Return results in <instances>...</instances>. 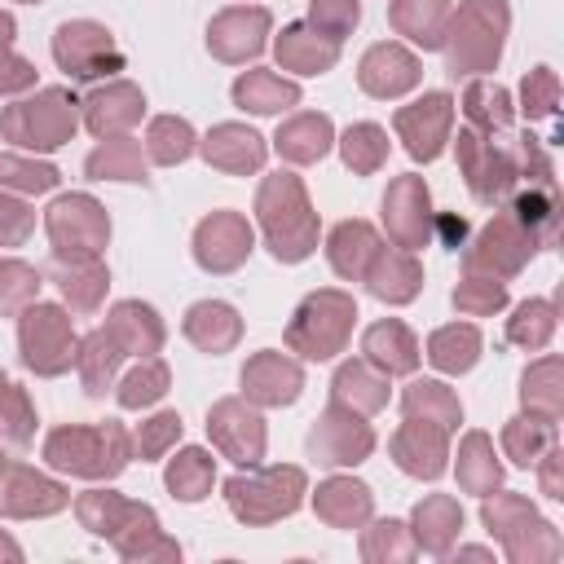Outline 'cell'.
I'll list each match as a JSON object with an SVG mask.
<instances>
[{
	"instance_id": "bcb514c9",
	"label": "cell",
	"mask_w": 564,
	"mask_h": 564,
	"mask_svg": "<svg viewBox=\"0 0 564 564\" xmlns=\"http://www.w3.org/2000/svg\"><path fill=\"white\" fill-rule=\"evenodd\" d=\"M35 291H40V273L35 269H26L18 260H4L0 264V313L26 308L35 300Z\"/></svg>"
},
{
	"instance_id": "ffe728a7",
	"label": "cell",
	"mask_w": 564,
	"mask_h": 564,
	"mask_svg": "<svg viewBox=\"0 0 564 564\" xmlns=\"http://www.w3.org/2000/svg\"><path fill=\"white\" fill-rule=\"evenodd\" d=\"M242 388H247V397H256L264 405H286V401L300 397V366L282 361L278 352H260V357L247 361Z\"/></svg>"
},
{
	"instance_id": "ab89813d",
	"label": "cell",
	"mask_w": 564,
	"mask_h": 564,
	"mask_svg": "<svg viewBox=\"0 0 564 564\" xmlns=\"http://www.w3.org/2000/svg\"><path fill=\"white\" fill-rule=\"evenodd\" d=\"M383 154H388L383 128H375V123H352V128L344 132V163H348L352 172H375V167L383 163Z\"/></svg>"
},
{
	"instance_id": "d590c367",
	"label": "cell",
	"mask_w": 564,
	"mask_h": 564,
	"mask_svg": "<svg viewBox=\"0 0 564 564\" xmlns=\"http://www.w3.org/2000/svg\"><path fill=\"white\" fill-rule=\"evenodd\" d=\"M419 410L427 414V423H441V427H454L463 419V410L449 397V388L445 383H432V379L405 388V414H419Z\"/></svg>"
},
{
	"instance_id": "5b68a950",
	"label": "cell",
	"mask_w": 564,
	"mask_h": 564,
	"mask_svg": "<svg viewBox=\"0 0 564 564\" xmlns=\"http://www.w3.org/2000/svg\"><path fill=\"white\" fill-rule=\"evenodd\" d=\"M352 317H357V308H352L348 295H339V291H317V295H308V300L300 304V313H295L286 339H291V348H300L304 357L322 361V357H330V352L344 348Z\"/></svg>"
},
{
	"instance_id": "f1b7e54d",
	"label": "cell",
	"mask_w": 564,
	"mask_h": 564,
	"mask_svg": "<svg viewBox=\"0 0 564 564\" xmlns=\"http://www.w3.org/2000/svg\"><path fill=\"white\" fill-rule=\"evenodd\" d=\"M106 330L119 339V348H123V352H154V348L163 344V326H159L154 308H145V304H132V300L110 308V322H106Z\"/></svg>"
},
{
	"instance_id": "c3c4849f",
	"label": "cell",
	"mask_w": 564,
	"mask_h": 564,
	"mask_svg": "<svg viewBox=\"0 0 564 564\" xmlns=\"http://www.w3.org/2000/svg\"><path fill=\"white\" fill-rule=\"evenodd\" d=\"M0 432L9 441H26L31 436V410H26V397L18 383H9L0 375Z\"/></svg>"
},
{
	"instance_id": "2e32d148",
	"label": "cell",
	"mask_w": 564,
	"mask_h": 564,
	"mask_svg": "<svg viewBox=\"0 0 564 564\" xmlns=\"http://www.w3.org/2000/svg\"><path fill=\"white\" fill-rule=\"evenodd\" d=\"M207 432L216 436V445L234 458V463H256L260 449H264V427L260 419L238 405V401H220L212 414H207Z\"/></svg>"
},
{
	"instance_id": "6f0895ef",
	"label": "cell",
	"mask_w": 564,
	"mask_h": 564,
	"mask_svg": "<svg viewBox=\"0 0 564 564\" xmlns=\"http://www.w3.org/2000/svg\"><path fill=\"white\" fill-rule=\"evenodd\" d=\"M441 234H445V247H463L467 220H458V216H445V220H441Z\"/></svg>"
},
{
	"instance_id": "7402d4cb",
	"label": "cell",
	"mask_w": 564,
	"mask_h": 564,
	"mask_svg": "<svg viewBox=\"0 0 564 564\" xmlns=\"http://www.w3.org/2000/svg\"><path fill=\"white\" fill-rule=\"evenodd\" d=\"M366 278H370V291H375L379 300L405 304V300L419 291V282H423V269L414 264V256H405V251H383V247H379V256L370 260Z\"/></svg>"
},
{
	"instance_id": "f907efd6",
	"label": "cell",
	"mask_w": 564,
	"mask_h": 564,
	"mask_svg": "<svg viewBox=\"0 0 564 564\" xmlns=\"http://www.w3.org/2000/svg\"><path fill=\"white\" fill-rule=\"evenodd\" d=\"M551 441V419H542V423H529V419H516L511 427H507V449L516 454V463H533V454H538V445H546Z\"/></svg>"
},
{
	"instance_id": "ee69618b",
	"label": "cell",
	"mask_w": 564,
	"mask_h": 564,
	"mask_svg": "<svg viewBox=\"0 0 564 564\" xmlns=\"http://www.w3.org/2000/svg\"><path fill=\"white\" fill-rule=\"evenodd\" d=\"M551 326H555V304H551V300H529V304H520V308H516V317H511V330H507V335H511L516 344L538 348V344H546Z\"/></svg>"
},
{
	"instance_id": "680465c9",
	"label": "cell",
	"mask_w": 564,
	"mask_h": 564,
	"mask_svg": "<svg viewBox=\"0 0 564 564\" xmlns=\"http://www.w3.org/2000/svg\"><path fill=\"white\" fill-rule=\"evenodd\" d=\"M9 40H13V18H9V13H0V53L9 48Z\"/></svg>"
},
{
	"instance_id": "db71d44e",
	"label": "cell",
	"mask_w": 564,
	"mask_h": 564,
	"mask_svg": "<svg viewBox=\"0 0 564 564\" xmlns=\"http://www.w3.org/2000/svg\"><path fill=\"white\" fill-rule=\"evenodd\" d=\"M551 110H555V75H551V66H538L524 79V115L529 119H542Z\"/></svg>"
},
{
	"instance_id": "603a6c76",
	"label": "cell",
	"mask_w": 564,
	"mask_h": 564,
	"mask_svg": "<svg viewBox=\"0 0 564 564\" xmlns=\"http://www.w3.org/2000/svg\"><path fill=\"white\" fill-rule=\"evenodd\" d=\"M445 22H449V0H392V26L423 48L445 44Z\"/></svg>"
},
{
	"instance_id": "7c38bea8",
	"label": "cell",
	"mask_w": 564,
	"mask_h": 564,
	"mask_svg": "<svg viewBox=\"0 0 564 564\" xmlns=\"http://www.w3.org/2000/svg\"><path fill=\"white\" fill-rule=\"evenodd\" d=\"M247 251H251V225H247L242 216H234V212L207 216V220L198 225V234H194V256H198V264L212 269V273H225V269L242 264Z\"/></svg>"
},
{
	"instance_id": "30bf717a",
	"label": "cell",
	"mask_w": 564,
	"mask_h": 564,
	"mask_svg": "<svg viewBox=\"0 0 564 564\" xmlns=\"http://www.w3.org/2000/svg\"><path fill=\"white\" fill-rule=\"evenodd\" d=\"M449 115H454V101L445 93H427L414 106H401L397 110V132H401L405 150L414 159H423V163L436 159L445 137H449Z\"/></svg>"
},
{
	"instance_id": "ba28073f",
	"label": "cell",
	"mask_w": 564,
	"mask_h": 564,
	"mask_svg": "<svg viewBox=\"0 0 564 564\" xmlns=\"http://www.w3.org/2000/svg\"><path fill=\"white\" fill-rule=\"evenodd\" d=\"M300 489H304V476L295 467H273V471H260V476H234L225 485L229 507L242 520H273V516L295 511Z\"/></svg>"
},
{
	"instance_id": "44dd1931",
	"label": "cell",
	"mask_w": 564,
	"mask_h": 564,
	"mask_svg": "<svg viewBox=\"0 0 564 564\" xmlns=\"http://www.w3.org/2000/svg\"><path fill=\"white\" fill-rule=\"evenodd\" d=\"M203 154L207 163L225 167V172H256L264 163V141L251 132V128H238V123H220L207 141H203Z\"/></svg>"
},
{
	"instance_id": "3957f363",
	"label": "cell",
	"mask_w": 564,
	"mask_h": 564,
	"mask_svg": "<svg viewBox=\"0 0 564 564\" xmlns=\"http://www.w3.org/2000/svg\"><path fill=\"white\" fill-rule=\"evenodd\" d=\"M53 467L79 471V476H115L128 463V436L119 423L101 427H57L44 445Z\"/></svg>"
},
{
	"instance_id": "9a60e30c",
	"label": "cell",
	"mask_w": 564,
	"mask_h": 564,
	"mask_svg": "<svg viewBox=\"0 0 564 564\" xmlns=\"http://www.w3.org/2000/svg\"><path fill=\"white\" fill-rule=\"evenodd\" d=\"M264 31H269V13L264 9H229L212 22L207 31V44L216 57L225 62H242V57H256L264 48Z\"/></svg>"
},
{
	"instance_id": "4dcf8cb0",
	"label": "cell",
	"mask_w": 564,
	"mask_h": 564,
	"mask_svg": "<svg viewBox=\"0 0 564 564\" xmlns=\"http://www.w3.org/2000/svg\"><path fill=\"white\" fill-rule=\"evenodd\" d=\"M366 357L375 366H383L388 375H405L419 361V344L401 322H379L366 330Z\"/></svg>"
},
{
	"instance_id": "83f0119b",
	"label": "cell",
	"mask_w": 564,
	"mask_h": 564,
	"mask_svg": "<svg viewBox=\"0 0 564 564\" xmlns=\"http://www.w3.org/2000/svg\"><path fill=\"white\" fill-rule=\"evenodd\" d=\"M330 150V119L326 115H295L278 128V154L291 163H317Z\"/></svg>"
},
{
	"instance_id": "e575fe53",
	"label": "cell",
	"mask_w": 564,
	"mask_h": 564,
	"mask_svg": "<svg viewBox=\"0 0 564 564\" xmlns=\"http://www.w3.org/2000/svg\"><path fill=\"white\" fill-rule=\"evenodd\" d=\"M88 176H97V181H106V176H115V181H145L141 145H132V141H106L101 150L88 154Z\"/></svg>"
},
{
	"instance_id": "d6986e66",
	"label": "cell",
	"mask_w": 564,
	"mask_h": 564,
	"mask_svg": "<svg viewBox=\"0 0 564 564\" xmlns=\"http://www.w3.org/2000/svg\"><path fill=\"white\" fill-rule=\"evenodd\" d=\"M335 57H339V40L317 35V31L304 26V22H295V26H286V31L278 35V62H282L286 70L322 75L326 66H335Z\"/></svg>"
},
{
	"instance_id": "8992f818",
	"label": "cell",
	"mask_w": 564,
	"mask_h": 564,
	"mask_svg": "<svg viewBox=\"0 0 564 564\" xmlns=\"http://www.w3.org/2000/svg\"><path fill=\"white\" fill-rule=\"evenodd\" d=\"M18 339H22V361L31 370H40V375H62L79 352L70 317L62 308H53V304H31L22 313Z\"/></svg>"
},
{
	"instance_id": "60d3db41",
	"label": "cell",
	"mask_w": 564,
	"mask_h": 564,
	"mask_svg": "<svg viewBox=\"0 0 564 564\" xmlns=\"http://www.w3.org/2000/svg\"><path fill=\"white\" fill-rule=\"evenodd\" d=\"M335 397H339V401H357L361 410H379V405L388 401V388H383V379H375L361 361H348V366L335 375Z\"/></svg>"
},
{
	"instance_id": "f5cc1de1",
	"label": "cell",
	"mask_w": 564,
	"mask_h": 564,
	"mask_svg": "<svg viewBox=\"0 0 564 564\" xmlns=\"http://www.w3.org/2000/svg\"><path fill=\"white\" fill-rule=\"evenodd\" d=\"M176 436H181V419H176V414H159V419L141 423V432H137V454H141V458H154V454H163Z\"/></svg>"
},
{
	"instance_id": "b9f144b4",
	"label": "cell",
	"mask_w": 564,
	"mask_h": 564,
	"mask_svg": "<svg viewBox=\"0 0 564 564\" xmlns=\"http://www.w3.org/2000/svg\"><path fill=\"white\" fill-rule=\"evenodd\" d=\"M317 511L330 516V520H339V524H348L352 516H366L370 511V489L366 485H352V480H330L317 494Z\"/></svg>"
},
{
	"instance_id": "8d00e7d4",
	"label": "cell",
	"mask_w": 564,
	"mask_h": 564,
	"mask_svg": "<svg viewBox=\"0 0 564 564\" xmlns=\"http://www.w3.org/2000/svg\"><path fill=\"white\" fill-rule=\"evenodd\" d=\"M207 485H212V458H207L203 449L176 454V463L167 467V489H172L176 498H185V502H198V498L207 494Z\"/></svg>"
},
{
	"instance_id": "f6af8a7d",
	"label": "cell",
	"mask_w": 564,
	"mask_h": 564,
	"mask_svg": "<svg viewBox=\"0 0 564 564\" xmlns=\"http://www.w3.org/2000/svg\"><path fill=\"white\" fill-rule=\"evenodd\" d=\"M0 185L26 189V194H44V189L57 185V167L31 163V159H18V154H0Z\"/></svg>"
},
{
	"instance_id": "d4e9b609",
	"label": "cell",
	"mask_w": 564,
	"mask_h": 564,
	"mask_svg": "<svg viewBox=\"0 0 564 564\" xmlns=\"http://www.w3.org/2000/svg\"><path fill=\"white\" fill-rule=\"evenodd\" d=\"M392 449H397V463L405 471H414V476H441V467H445V427L441 423H432V427L410 423L397 436Z\"/></svg>"
},
{
	"instance_id": "74e56055",
	"label": "cell",
	"mask_w": 564,
	"mask_h": 564,
	"mask_svg": "<svg viewBox=\"0 0 564 564\" xmlns=\"http://www.w3.org/2000/svg\"><path fill=\"white\" fill-rule=\"evenodd\" d=\"M463 110L476 128H507L511 123V101L498 84H467L463 93Z\"/></svg>"
},
{
	"instance_id": "f546056e",
	"label": "cell",
	"mask_w": 564,
	"mask_h": 564,
	"mask_svg": "<svg viewBox=\"0 0 564 564\" xmlns=\"http://www.w3.org/2000/svg\"><path fill=\"white\" fill-rule=\"evenodd\" d=\"M185 335L203 348V352H225L234 339H238V313L229 304H216V300H203L189 308L185 317Z\"/></svg>"
},
{
	"instance_id": "836d02e7",
	"label": "cell",
	"mask_w": 564,
	"mask_h": 564,
	"mask_svg": "<svg viewBox=\"0 0 564 564\" xmlns=\"http://www.w3.org/2000/svg\"><path fill=\"white\" fill-rule=\"evenodd\" d=\"M476 352H480L476 326H445V330H436L432 344H427V357H432L441 370H449V375L467 370V366L476 361Z\"/></svg>"
},
{
	"instance_id": "d6a6232c",
	"label": "cell",
	"mask_w": 564,
	"mask_h": 564,
	"mask_svg": "<svg viewBox=\"0 0 564 564\" xmlns=\"http://www.w3.org/2000/svg\"><path fill=\"white\" fill-rule=\"evenodd\" d=\"M119 357H123V348H119V339H115L110 330H97V335H88V339L79 344L75 361H79V370H84L88 397H101V392H106V383L115 379Z\"/></svg>"
},
{
	"instance_id": "11a10c76",
	"label": "cell",
	"mask_w": 564,
	"mask_h": 564,
	"mask_svg": "<svg viewBox=\"0 0 564 564\" xmlns=\"http://www.w3.org/2000/svg\"><path fill=\"white\" fill-rule=\"evenodd\" d=\"M31 212L18 203V198H4L0 194V247H18L26 234H31Z\"/></svg>"
},
{
	"instance_id": "7dc6e473",
	"label": "cell",
	"mask_w": 564,
	"mask_h": 564,
	"mask_svg": "<svg viewBox=\"0 0 564 564\" xmlns=\"http://www.w3.org/2000/svg\"><path fill=\"white\" fill-rule=\"evenodd\" d=\"M308 18H313V31L330 35V40H344L357 26L361 9H357V0H313L308 4Z\"/></svg>"
},
{
	"instance_id": "816d5d0a",
	"label": "cell",
	"mask_w": 564,
	"mask_h": 564,
	"mask_svg": "<svg viewBox=\"0 0 564 564\" xmlns=\"http://www.w3.org/2000/svg\"><path fill=\"white\" fill-rule=\"evenodd\" d=\"M555 375H560V366H555L551 357L524 375V405H533V401L542 397V401H546V405H542L546 419H555V410H560V401H555Z\"/></svg>"
},
{
	"instance_id": "5bb4252c",
	"label": "cell",
	"mask_w": 564,
	"mask_h": 564,
	"mask_svg": "<svg viewBox=\"0 0 564 564\" xmlns=\"http://www.w3.org/2000/svg\"><path fill=\"white\" fill-rule=\"evenodd\" d=\"M308 445H313V454H322V463H361L370 454L375 436H370L366 423H357L352 414H344L339 405H330L322 414V423L313 427Z\"/></svg>"
},
{
	"instance_id": "681fc988",
	"label": "cell",
	"mask_w": 564,
	"mask_h": 564,
	"mask_svg": "<svg viewBox=\"0 0 564 564\" xmlns=\"http://www.w3.org/2000/svg\"><path fill=\"white\" fill-rule=\"evenodd\" d=\"M502 300H507V291H502L498 278H467L454 291V304L463 313H494V308H502Z\"/></svg>"
},
{
	"instance_id": "f35d334b",
	"label": "cell",
	"mask_w": 564,
	"mask_h": 564,
	"mask_svg": "<svg viewBox=\"0 0 564 564\" xmlns=\"http://www.w3.org/2000/svg\"><path fill=\"white\" fill-rule=\"evenodd\" d=\"M150 159L154 163H181L189 150H194V128L185 123V119H172V115H163V119H154L150 123Z\"/></svg>"
},
{
	"instance_id": "1f68e13d",
	"label": "cell",
	"mask_w": 564,
	"mask_h": 564,
	"mask_svg": "<svg viewBox=\"0 0 564 564\" xmlns=\"http://www.w3.org/2000/svg\"><path fill=\"white\" fill-rule=\"evenodd\" d=\"M57 286L75 308H97L101 291H106V269L93 256H70V264L57 256Z\"/></svg>"
},
{
	"instance_id": "ac0fdd59",
	"label": "cell",
	"mask_w": 564,
	"mask_h": 564,
	"mask_svg": "<svg viewBox=\"0 0 564 564\" xmlns=\"http://www.w3.org/2000/svg\"><path fill=\"white\" fill-rule=\"evenodd\" d=\"M383 216H388V234L401 247H419L427 234V185L419 176H401L383 198Z\"/></svg>"
},
{
	"instance_id": "9c48e42d",
	"label": "cell",
	"mask_w": 564,
	"mask_h": 564,
	"mask_svg": "<svg viewBox=\"0 0 564 564\" xmlns=\"http://www.w3.org/2000/svg\"><path fill=\"white\" fill-rule=\"evenodd\" d=\"M110 220L88 194H66L48 207V238L57 256H97L106 247Z\"/></svg>"
},
{
	"instance_id": "277c9868",
	"label": "cell",
	"mask_w": 564,
	"mask_h": 564,
	"mask_svg": "<svg viewBox=\"0 0 564 564\" xmlns=\"http://www.w3.org/2000/svg\"><path fill=\"white\" fill-rule=\"evenodd\" d=\"M502 31H507V4L502 0L463 4L454 18V40H449V75L489 70L502 53Z\"/></svg>"
},
{
	"instance_id": "cb8c5ba5",
	"label": "cell",
	"mask_w": 564,
	"mask_h": 564,
	"mask_svg": "<svg viewBox=\"0 0 564 564\" xmlns=\"http://www.w3.org/2000/svg\"><path fill=\"white\" fill-rule=\"evenodd\" d=\"M375 256H379V238L366 220H344L330 234V264L339 278H366Z\"/></svg>"
},
{
	"instance_id": "7a4b0ae2",
	"label": "cell",
	"mask_w": 564,
	"mask_h": 564,
	"mask_svg": "<svg viewBox=\"0 0 564 564\" xmlns=\"http://www.w3.org/2000/svg\"><path fill=\"white\" fill-rule=\"evenodd\" d=\"M75 97L62 88H44L31 101H18L0 115V132L26 150H57L62 141H70L79 115H75Z\"/></svg>"
},
{
	"instance_id": "e0dca14e",
	"label": "cell",
	"mask_w": 564,
	"mask_h": 564,
	"mask_svg": "<svg viewBox=\"0 0 564 564\" xmlns=\"http://www.w3.org/2000/svg\"><path fill=\"white\" fill-rule=\"evenodd\" d=\"M357 75H361V88L370 97H401L405 88L419 84V62L401 44H375L361 57V70Z\"/></svg>"
},
{
	"instance_id": "52a82bcc",
	"label": "cell",
	"mask_w": 564,
	"mask_h": 564,
	"mask_svg": "<svg viewBox=\"0 0 564 564\" xmlns=\"http://www.w3.org/2000/svg\"><path fill=\"white\" fill-rule=\"evenodd\" d=\"M53 57L70 79H101L123 66V53L115 48L110 31L97 22H62L53 35Z\"/></svg>"
},
{
	"instance_id": "484cf974",
	"label": "cell",
	"mask_w": 564,
	"mask_h": 564,
	"mask_svg": "<svg viewBox=\"0 0 564 564\" xmlns=\"http://www.w3.org/2000/svg\"><path fill=\"white\" fill-rule=\"evenodd\" d=\"M234 101L242 110H256V115H273V110H286L300 101V88L273 70H247L238 84H234Z\"/></svg>"
},
{
	"instance_id": "4316f807",
	"label": "cell",
	"mask_w": 564,
	"mask_h": 564,
	"mask_svg": "<svg viewBox=\"0 0 564 564\" xmlns=\"http://www.w3.org/2000/svg\"><path fill=\"white\" fill-rule=\"evenodd\" d=\"M141 93L132 88V84H110V88H101V93H93L88 97V128L93 132H123L128 123H137L141 119Z\"/></svg>"
},
{
	"instance_id": "6da1fadb",
	"label": "cell",
	"mask_w": 564,
	"mask_h": 564,
	"mask_svg": "<svg viewBox=\"0 0 564 564\" xmlns=\"http://www.w3.org/2000/svg\"><path fill=\"white\" fill-rule=\"evenodd\" d=\"M256 212H260V225H264V238H269V251L286 264L304 260L313 247H317V216L308 212V198H304V185L286 172L269 176L260 185V198H256Z\"/></svg>"
},
{
	"instance_id": "4fadbf2b",
	"label": "cell",
	"mask_w": 564,
	"mask_h": 564,
	"mask_svg": "<svg viewBox=\"0 0 564 564\" xmlns=\"http://www.w3.org/2000/svg\"><path fill=\"white\" fill-rule=\"evenodd\" d=\"M533 238L511 220V212L507 216H498L485 234H480V242H476V251H467V269H498V273H516L529 256H533Z\"/></svg>"
},
{
	"instance_id": "8fae6325",
	"label": "cell",
	"mask_w": 564,
	"mask_h": 564,
	"mask_svg": "<svg viewBox=\"0 0 564 564\" xmlns=\"http://www.w3.org/2000/svg\"><path fill=\"white\" fill-rule=\"evenodd\" d=\"M458 159L467 172V185L480 203H498L507 198V189L516 185V163L507 150H494V141H480L476 132H458Z\"/></svg>"
},
{
	"instance_id": "7bdbcfd3",
	"label": "cell",
	"mask_w": 564,
	"mask_h": 564,
	"mask_svg": "<svg viewBox=\"0 0 564 564\" xmlns=\"http://www.w3.org/2000/svg\"><path fill=\"white\" fill-rule=\"evenodd\" d=\"M163 392H167V370H163V361H141V366L119 383V405L137 410V405L159 401Z\"/></svg>"
},
{
	"instance_id": "9f6ffc18",
	"label": "cell",
	"mask_w": 564,
	"mask_h": 564,
	"mask_svg": "<svg viewBox=\"0 0 564 564\" xmlns=\"http://www.w3.org/2000/svg\"><path fill=\"white\" fill-rule=\"evenodd\" d=\"M35 79V70H31V62H22V57H13L9 48L0 53V93H18V88H26Z\"/></svg>"
}]
</instances>
